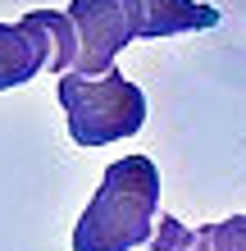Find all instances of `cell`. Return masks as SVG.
Wrapping results in <instances>:
<instances>
[{
  "instance_id": "1",
  "label": "cell",
  "mask_w": 246,
  "mask_h": 251,
  "mask_svg": "<svg viewBox=\"0 0 246 251\" xmlns=\"http://www.w3.org/2000/svg\"><path fill=\"white\" fill-rule=\"evenodd\" d=\"M160 169L151 155H123L100 174L96 197L73 228V251H133L155 242Z\"/></svg>"
},
{
  "instance_id": "2",
  "label": "cell",
  "mask_w": 246,
  "mask_h": 251,
  "mask_svg": "<svg viewBox=\"0 0 246 251\" xmlns=\"http://www.w3.org/2000/svg\"><path fill=\"white\" fill-rule=\"evenodd\" d=\"M55 92H60V105L68 114V137L78 146H110L119 137L141 132V124H146V96L119 69L105 78L60 73Z\"/></svg>"
},
{
  "instance_id": "3",
  "label": "cell",
  "mask_w": 246,
  "mask_h": 251,
  "mask_svg": "<svg viewBox=\"0 0 246 251\" xmlns=\"http://www.w3.org/2000/svg\"><path fill=\"white\" fill-rule=\"evenodd\" d=\"M78 27L68 9H27L19 23H0V92L32 82L41 69L73 73Z\"/></svg>"
},
{
  "instance_id": "4",
  "label": "cell",
  "mask_w": 246,
  "mask_h": 251,
  "mask_svg": "<svg viewBox=\"0 0 246 251\" xmlns=\"http://www.w3.org/2000/svg\"><path fill=\"white\" fill-rule=\"evenodd\" d=\"M68 19L78 27V64L82 78L114 73L123 46L141 41V5L137 0H68Z\"/></svg>"
},
{
  "instance_id": "5",
  "label": "cell",
  "mask_w": 246,
  "mask_h": 251,
  "mask_svg": "<svg viewBox=\"0 0 246 251\" xmlns=\"http://www.w3.org/2000/svg\"><path fill=\"white\" fill-rule=\"evenodd\" d=\"M141 5V37L160 41V37H178V32H201V27L219 23L214 5H196V0H137Z\"/></svg>"
},
{
  "instance_id": "6",
  "label": "cell",
  "mask_w": 246,
  "mask_h": 251,
  "mask_svg": "<svg viewBox=\"0 0 246 251\" xmlns=\"http://www.w3.org/2000/svg\"><path fill=\"white\" fill-rule=\"evenodd\" d=\"M155 251H214L210 247V233L205 228H187L182 219H173V215H160V233H155Z\"/></svg>"
},
{
  "instance_id": "7",
  "label": "cell",
  "mask_w": 246,
  "mask_h": 251,
  "mask_svg": "<svg viewBox=\"0 0 246 251\" xmlns=\"http://www.w3.org/2000/svg\"><path fill=\"white\" fill-rule=\"evenodd\" d=\"M205 233H210V247H214V251H246V215L205 224Z\"/></svg>"
}]
</instances>
